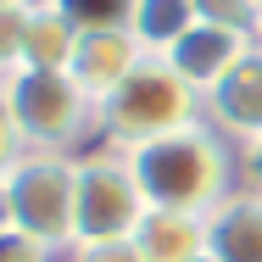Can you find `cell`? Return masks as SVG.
Returning a JSON list of instances; mask_svg holds the SVG:
<instances>
[{
	"mask_svg": "<svg viewBox=\"0 0 262 262\" xmlns=\"http://www.w3.org/2000/svg\"><path fill=\"white\" fill-rule=\"evenodd\" d=\"M251 45H257L251 34H234V28H217V23H195V28L167 51V67H173L195 95H207V90L251 51Z\"/></svg>",
	"mask_w": 262,
	"mask_h": 262,
	"instance_id": "9c48e42d",
	"label": "cell"
},
{
	"mask_svg": "<svg viewBox=\"0 0 262 262\" xmlns=\"http://www.w3.org/2000/svg\"><path fill=\"white\" fill-rule=\"evenodd\" d=\"M151 212L140 179L123 151L95 145L78 151V184H73V246H101V240H134L140 217Z\"/></svg>",
	"mask_w": 262,
	"mask_h": 262,
	"instance_id": "5b68a950",
	"label": "cell"
},
{
	"mask_svg": "<svg viewBox=\"0 0 262 262\" xmlns=\"http://www.w3.org/2000/svg\"><path fill=\"white\" fill-rule=\"evenodd\" d=\"M73 45H78V28L67 11H56L51 0H34V17H28V39H23V67H67L73 61Z\"/></svg>",
	"mask_w": 262,
	"mask_h": 262,
	"instance_id": "7c38bea8",
	"label": "cell"
},
{
	"mask_svg": "<svg viewBox=\"0 0 262 262\" xmlns=\"http://www.w3.org/2000/svg\"><path fill=\"white\" fill-rule=\"evenodd\" d=\"M0 262H51V251L39 240H28V234H17V229L0 223Z\"/></svg>",
	"mask_w": 262,
	"mask_h": 262,
	"instance_id": "e0dca14e",
	"label": "cell"
},
{
	"mask_svg": "<svg viewBox=\"0 0 262 262\" xmlns=\"http://www.w3.org/2000/svg\"><path fill=\"white\" fill-rule=\"evenodd\" d=\"M51 6L73 17L78 34L84 28H128V11H134V0H51Z\"/></svg>",
	"mask_w": 262,
	"mask_h": 262,
	"instance_id": "5bb4252c",
	"label": "cell"
},
{
	"mask_svg": "<svg viewBox=\"0 0 262 262\" xmlns=\"http://www.w3.org/2000/svg\"><path fill=\"white\" fill-rule=\"evenodd\" d=\"M73 262H145L134 240H101V246H73Z\"/></svg>",
	"mask_w": 262,
	"mask_h": 262,
	"instance_id": "2e32d148",
	"label": "cell"
},
{
	"mask_svg": "<svg viewBox=\"0 0 262 262\" xmlns=\"http://www.w3.org/2000/svg\"><path fill=\"white\" fill-rule=\"evenodd\" d=\"M201 23H217V28H234V34H251L257 39L262 23V0H190Z\"/></svg>",
	"mask_w": 262,
	"mask_h": 262,
	"instance_id": "9a60e30c",
	"label": "cell"
},
{
	"mask_svg": "<svg viewBox=\"0 0 262 262\" xmlns=\"http://www.w3.org/2000/svg\"><path fill=\"white\" fill-rule=\"evenodd\" d=\"M145 201L151 207H167V212H195L207 217L240 179H234V145L212 128L207 117L179 128V134H162L151 145H134L123 151Z\"/></svg>",
	"mask_w": 262,
	"mask_h": 262,
	"instance_id": "6da1fadb",
	"label": "cell"
},
{
	"mask_svg": "<svg viewBox=\"0 0 262 262\" xmlns=\"http://www.w3.org/2000/svg\"><path fill=\"white\" fill-rule=\"evenodd\" d=\"M140 45H134V34L128 28H84L78 34V45H73V61H67V73L84 84V95L101 106L134 67H140Z\"/></svg>",
	"mask_w": 262,
	"mask_h": 262,
	"instance_id": "52a82bcc",
	"label": "cell"
},
{
	"mask_svg": "<svg viewBox=\"0 0 262 262\" xmlns=\"http://www.w3.org/2000/svg\"><path fill=\"white\" fill-rule=\"evenodd\" d=\"M240 173H246V184L262 190V140H251V145L240 151Z\"/></svg>",
	"mask_w": 262,
	"mask_h": 262,
	"instance_id": "d6986e66",
	"label": "cell"
},
{
	"mask_svg": "<svg viewBox=\"0 0 262 262\" xmlns=\"http://www.w3.org/2000/svg\"><path fill=\"white\" fill-rule=\"evenodd\" d=\"M201 117H207L229 145H240V151H246L251 140H262V51L257 45L201 95Z\"/></svg>",
	"mask_w": 262,
	"mask_h": 262,
	"instance_id": "8992f818",
	"label": "cell"
},
{
	"mask_svg": "<svg viewBox=\"0 0 262 262\" xmlns=\"http://www.w3.org/2000/svg\"><path fill=\"white\" fill-rule=\"evenodd\" d=\"M23 151V140H17V123H11V106H6V84H0V173H6V162Z\"/></svg>",
	"mask_w": 262,
	"mask_h": 262,
	"instance_id": "ac0fdd59",
	"label": "cell"
},
{
	"mask_svg": "<svg viewBox=\"0 0 262 262\" xmlns=\"http://www.w3.org/2000/svg\"><path fill=\"white\" fill-rule=\"evenodd\" d=\"M257 51H262V23H257Z\"/></svg>",
	"mask_w": 262,
	"mask_h": 262,
	"instance_id": "ffe728a7",
	"label": "cell"
},
{
	"mask_svg": "<svg viewBox=\"0 0 262 262\" xmlns=\"http://www.w3.org/2000/svg\"><path fill=\"white\" fill-rule=\"evenodd\" d=\"M207 257L212 262H262V190L234 184L207 212Z\"/></svg>",
	"mask_w": 262,
	"mask_h": 262,
	"instance_id": "ba28073f",
	"label": "cell"
},
{
	"mask_svg": "<svg viewBox=\"0 0 262 262\" xmlns=\"http://www.w3.org/2000/svg\"><path fill=\"white\" fill-rule=\"evenodd\" d=\"M28 17H34V0H0V78H11L23 67Z\"/></svg>",
	"mask_w": 262,
	"mask_h": 262,
	"instance_id": "4fadbf2b",
	"label": "cell"
},
{
	"mask_svg": "<svg viewBox=\"0 0 262 262\" xmlns=\"http://www.w3.org/2000/svg\"><path fill=\"white\" fill-rule=\"evenodd\" d=\"M6 84V106H11V123H17V140L23 151H61V157H78V145L95 134V101L84 95V84L67 73V67H17Z\"/></svg>",
	"mask_w": 262,
	"mask_h": 262,
	"instance_id": "277c9868",
	"label": "cell"
},
{
	"mask_svg": "<svg viewBox=\"0 0 262 262\" xmlns=\"http://www.w3.org/2000/svg\"><path fill=\"white\" fill-rule=\"evenodd\" d=\"M190 123H201V95L167 67V56H140V67L95 106V134L112 151L151 145Z\"/></svg>",
	"mask_w": 262,
	"mask_h": 262,
	"instance_id": "7a4b0ae2",
	"label": "cell"
},
{
	"mask_svg": "<svg viewBox=\"0 0 262 262\" xmlns=\"http://www.w3.org/2000/svg\"><path fill=\"white\" fill-rule=\"evenodd\" d=\"M195 23L201 17L190 0H134V11H128V34L145 56H167Z\"/></svg>",
	"mask_w": 262,
	"mask_h": 262,
	"instance_id": "8fae6325",
	"label": "cell"
},
{
	"mask_svg": "<svg viewBox=\"0 0 262 262\" xmlns=\"http://www.w3.org/2000/svg\"><path fill=\"white\" fill-rule=\"evenodd\" d=\"M73 184L78 157L17 151L0 173V223L39 240L45 251H73Z\"/></svg>",
	"mask_w": 262,
	"mask_h": 262,
	"instance_id": "3957f363",
	"label": "cell"
},
{
	"mask_svg": "<svg viewBox=\"0 0 262 262\" xmlns=\"http://www.w3.org/2000/svg\"><path fill=\"white\" fill-rule=\"evenodd\" d=\"M201 262H212V257H201Z\"/></svg>",
	"mask_w": 262,
	"mask_h": 262,
	"instance_id": "44dd1931",
	"label": "cell"
},
{
	"mask_svg": "<svg viewBox=\"0 0 262 262\" xmlns=\"http://www.w3.org/2000/svg\"><path fill=\"white\" fill-rule=\"evenodd\" d=\"M134 246L145 262H201L207 257V217L151 207L134 229Z\"/></svg>",
	"mask_w": 262,
	"mask_h": 262,
	"instance_id": "30bf717a",
	"label": "cell"
}]
</instances>
